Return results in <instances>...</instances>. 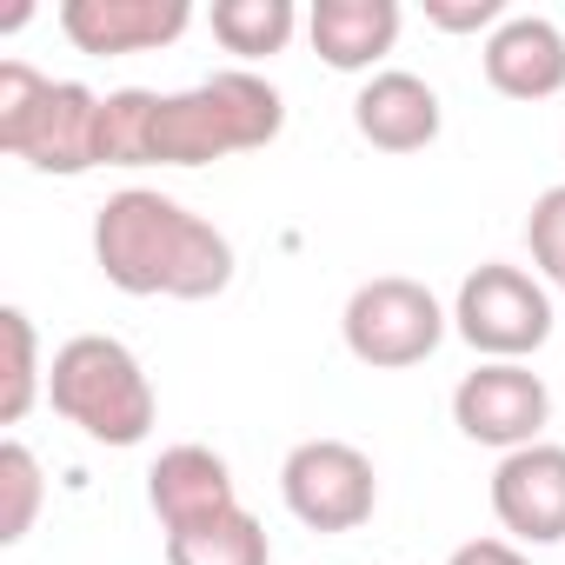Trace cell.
I'll return each mask as SVG.
<instances>
[{
  "mask_svg": "<svg viewBox=\"0 0 565 565\" xmlns=\"http://www.w3.org/2000/svg\"><path fill=\"white\" fill-rule=\"evenodd\" d=\"M147 505L160 519V532H186L200 519H220L239 505V486H233V466L213 452V446H167L153 466H147Z\"/></svg>",
  "mask_w": 565,
  "mask_h": 565,
  "instance_id": "obj_12",
  "label": "cell"
},
{
  "mask_svg": "<svg viewBox=\"0 0 565 565\" xmlns=\"http://www.w3.org/2000/svg\"><path fill=\"white\" fill-rule=\"evenodd\" d=\"M492 519L512 545H565V446L539 439L492 466Z\"/></svg>",
  "mask_w": 565,
  "mask_h": 565,
  "instance_id": "obj_9",
  "label": "cell"
},
{
  "mask_svg": "<svg viewBox=\"0 0 565 565\" xmlns=\"http://www.w3.org/2000/svg\"><path fill=\"white\" fill-rule=\"evenodd\" d=\"M213 41L239 61H266L287 54V41L300 34V8L294 0H213Z\"/></svg>",
  "mask_w": 565,
  "mask_h": 565,
  "instance_id": "obj_16",
  "label": "cell"
},
{
  "mask_svg": "<svg viewBox=\"0 0 565 565\" xmlns=\"http://www.w3.org/2000/svg\"><path fill=\"white\" fill-rule=\"evenodd\" d=\"M452 426L472 446H492L505 459V452L545 439V426H552V386L525 360H479L452 386Z\"/></svg>",
  "mask_w": 565,
  "mask_h": 565,
  "instance_id": "obj_8",
  "label": "cell"
},
{
  "mask_svg": "<svg viewBox=\"0 0 565 565\" xmlns=\"http://www.w3.org/2000/svg\"><path fill=\"white\" fill-rule=\"evenodd\" d=\"M47 406L67 426H81L94 446H140L153 433V419H160L147 366L114 333H74L67 347H54V360H47Z\"/></svg>",
  "mask_w": 565,
  "mask_h": 565,
  "instance_id": "obj_3",
  "label": "cell"
},
{
  "mask_svg": "<svg viewBox=\"0 0 565 565\" xmlns=\"http://www.w3.org/2000/svg\"><path fill=\"white\" fill-rule=\"evenodd\" d=\"M287 127V100L273 81L226 67L153 107V167H213L226 153H259Z\"/></svg>",
  "mask_w": 565,
  "mask_h": 565,
  "instance_id": "obj_2",
  "label": "cell"
},
{
  "mask_svg": "<svg viewBox=\"0 0 565 565\" xmlns=\"http://www.w3.org/2000/svg\"><path fill=\"white\" fill-rule=\"evenodd\" d=\"M353 127L366 147L380 153H419L439 140L446 127V107H439V87L406 74V67H380L360 94H353Z\"/></svg>",
  "mask_w": 565,
  "mask_h": 565,
  "instance_id": "obj_11",
  "label": "cell"
},
{
  "mask_svg": "<svg viewBox=\"0 0 565 565\" xmlns=\"http://www.w3.org/2000/svg\"><path fill=\"white\" fill-rule=\"evenodd\" d=\"M153 87H120L100 100V167H153Z\"/></svg>",
  "mask_w": 565,
  "mask_h": 565,
  "instance_id": "obj_18",
  "label": "cell"
},
{
  "mask_svg": "<svg viewBox=\"0 0 565 565\" xmlns=\"http://www.w3.org/2000/svg\"><path fill=\"white\" fill-rule=\"evenodd\" d=\"M279 499L307 532H360L380 505V472L353 439H300L279 459Z\"/></svg>",
  "mask_w": 565,
  "mask_h": 565,
  "instance_id": "obj_7",
  "label": "cell"
},
{
  "mask_svg": "<svg viewBox=\"0 0 565 565\" xmlns=\"http://www.w3.org/2000/svg\"><path fill=\"white\" fill-rule=\"evenodd\" d=\"M479 67H486V87L505 100H552L565 94V34L545 14H505L486 34Z\"/></svg>",
  "mask_w": 565,
  "mask_h": 565,
  "instance_id": "obj_13",
  "label": "cell"
},
{
  "mask_svg": "<svg viewBox=\"0 0 565 565\" xmlns=\"http://www.w3.org/2000/svg\"><path fill=\"white\" fill-rule=\"evenodd\" d=\"M446 565H532V558H525V545H512V539H466V545H452Z\"/></svg>",
  "mask_w": 565,
  "mask_h": 565,
  "instance_id": "obj_22",
  "label": "cell"
},
{
  "mask_svg": "<svg viewBox=\"0 0 565 565\" xmlns=\"http://www.w3.org/2000/svg\"><path fill=\"white\" fill-rule=\"evenodd\" d=\"M0 340H8V373H0V426H21L47 399V366H41L34 320L21 307H0Z\"/></svg>",
  "mask_w": 565,
  "mask_h": 565,
  "instance_id": "obj_17",
  "label": "cell"
},
{
  "mask_svg": "<svg viewBox=\"0 0 565 565\" xmlns=\"http://www.w3.org/2000/svg\"><path fill=\"white\" fill-rule=\"evenodd\" d=\"M193 28L186 0H61V34L81 54H153Z\"/></svg>",
  "mask_w": 565,
  "mask_h": 565,
  "instance_id": "obj_10",
  "label": "cell"
},
{
  "mask_svg": "<svg viewBox=\"0 0 565 565\" xmlns=\"http://www.w3.org/2000/svg\"><path fill=\"white\" fill-rule=\"evenodd\" d=\"M399 0H313L307 14V41L333 74H380V61L399 41Z\"/></svg>",
  "mask_w": 565,
  "mask_h": 565,
  "instance_id": "obj_14",
  "label": "cell"
},
{
  "mask_svg": "<svg viewBox=\"0 0 565 565\" xmlns=\"http://www.w3.org/2000/svg\"><path fill=\"white\" fill-rule=\"evenodd\" d=\"M505 21V0H426V28L439 34H492Z\"/></svg>",
  "mask_w": 565,
  "mask_h": 565,
  "instance_id": "obj_21",
  "label": "cell"
},
{
  "mask_svg": "<svg viewBox=\"0 0 565 565\" xmlns=\"http://www.w3.org/2000/svg\"><path fill=\"white\" fill-rule=\"evenodd\" d=\"M452 333L479 360H532L552 340V294L545 279L505 259H486L452 294Z\"/></svg>",
  "mask_w": 565,
  "mask_h": 565,
  "instance_id": "obj_6",
  "label": "cell"
},
{
  "mask_svg": "<svg viewBox=\"0 0 565 565\" xmlns=\"http://www.w3.org/2000/svg\"><path fill=\"white\" fill-rule=\"evenodd\" d=\"M41 499H47V479H41V459L8 439L0 446V545H21L41 519Z\"/></svg>",
  "mask_w": 565,
  "mask_h": 565,
  "instance_id": "obj_19",
  "label": "cell"
},
{
  "mask_svg": "<svg viewBox=\"0 0 565 565\" xmlns=\"http://www.w3.org/2000/svg\"><path fill=\"white\" fill-rule=\"evenodd\" d=\"M167 565H273V539L246 505H233L220 519L167 532Z\"/></svg>",
  "mask_w": 565,
  "mask_h": 565,
  "instance_id": "obj_15",
  "label": "cell"
},
{
  "mask_svg": "<svg viewBox=\"0 0 565 565\" xmlns=\"http://www.w3.org/2000/svg\"><path fill=\"white\" fill-rule=\"evenodd\" d=\"M100 100L81 81H47L28 61H0V153L34 173H94L100 167Z\"/></svg>",
  "mask_w": 565,
  "mask_h": 565,
  "instance_id": "obj_4",
  "label": "cell"
},
{
  "mask_svg": "<svg viewBox=\"0 0 565 565\" xmlns=\"http://www.w3.org/2000/svg\"><path fill=\"white\" fill-rule=\"evenodd\" d=\"M446 333H452V313L439 307V294L426 287V279H406V273H380V279H366V287H353V300L340 313L347 353L360 366H373V373L426 366Z\"/></svg>",
  "mask_w": 565,
  "mask_h": 565,
  "instance_id": "obj_5",
  "label": "cell"
},
{
  "mask_svg": "<svg viewBox=\"0 0 565 565\" xmlns=\"http://www.w3.org/2000/svg\"><path fill=\"white\" fill-rule=\"evenodd\" d=\"M94 266L134 300H213L233 287V239L160 186H120L94 213Z\"/></svg>",
  "mask_w": 565,
  "mask_h": 565,
  "instance_id": "obj_1",
  "label": "cell"
},
{
  "mask_svg": "<svg viewBox=\"0 0 565 565\" xmlns=\"http://www.w3.org/2000/svg\"><path fill=\"white\" fill-rule=\"evenodd\" d=\"M525 253H532V273L545 279V287L565 294V180L532 200V213H525Z\"/></svg>",
  "mask_w": 565,
  "mask_h": 565,
  "instance_id": "obj_20",
  "label": "cell"
}]
</instances>
